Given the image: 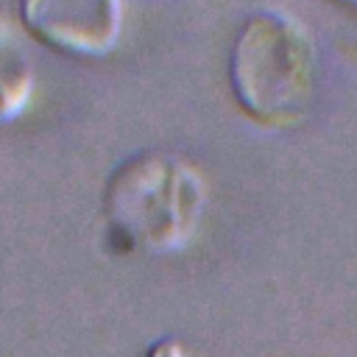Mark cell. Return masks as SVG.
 Here are the masks:
<instances>
[{
  "instance_id": "1",
  "label": "cell",
  "mask_w": 357,
  "mask_h": 357,
  "mask_svg": "<svg viewBox=\"0 0 357 357\" xmlns=\"http://www.w3.org/2000/svg\"><path fill=\"white\" fill-rule=\"evenodd\" d=\"M315 42L301 20L284 11L251 14L229 53V84L240 109L262 126L298 123L315 89Z\"/></svg>"
},
{
  "instance_id": "2",
  "label": "cell",
  "mask_w": 357,
  "mask_h": 357,
  "mask_svg": "<svg viewBox=\"0 0 357 357\" xmlns=\"http://www.w3.org/2000/svg\"><path fill=\"white\" fill-rule=\"evenodd\" d=\"M204 201V176L187 159L145 151L112 173L103 212L120 245L162 254L181 248L192 237Z\"/></svg>"
},
{
  "instance_id": "3",
  "label": "cell",
  "mask_w": 357,
  "mask_h": 357,
  "mask_svg": "<svg viewBox=\"0 0 357 357\" xmlns=\"http://www.w3.org/2000/svg\"><path fill=\"white\" fill-rule=\"evenodd\" d=\"M28 33L70 56H106L123 33V0H20Z\"/></svg>"
},
{
  "instance_id": "4",
  "label": "cell",
  "mask_w": 357,
  "mask_h": 357,
  "mask_svg": "<svg viewBox=\"0 0 357 357\" xmlns=\"http://www.w3.org/2000/svg\"><path fill=\"white\" fill-rule=\"evenodd\" d=\"M36 86V70L20 28L0 11V123L17 120Z\"/></svg>"
},
{
  "instance_id": "5",
  "label": "cell",
  "mask_w": 357,
  "mask_h": 357,
  "mask_svg": "<svg viewBox=\"0 0 357 357\" xmlns=\"http://www.w3.org/2000/svg\"><path fill=\"white\" fill-rule=\"evenodd\" d=\"M145 357H187V351H184V346H181L178 340L165 337V340H156V343L148 349Z\"/></svg>"
},
{
  "instance_id": "6",
  "label": "cell",
  "mask_w": 357,
  "mask_h": 357,
  "mask_svg": "<svg viewBox=\"0 0 357 357\" xmlns=\"http://www.w3.org/2000/svg\"><path fill=\"white\" fill-rule=\"evenodd\" d=\"M335 3H343V6H351V8H357V0H335Z\"/></svg>"
}]
</instances>
